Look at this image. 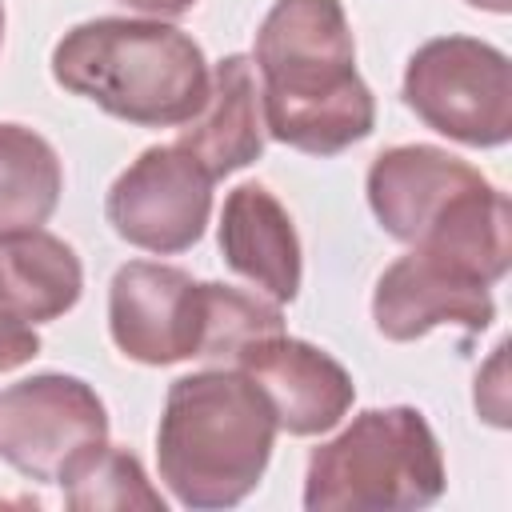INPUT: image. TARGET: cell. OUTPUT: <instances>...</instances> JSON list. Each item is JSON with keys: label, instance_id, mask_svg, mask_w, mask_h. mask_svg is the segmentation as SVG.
Masks as SVG:
<instances>
[{"label": "cell", "instance_id": "6da1fadb", "mask_svg": "<svg viewBox=\"0 0 512 512\" xmlns=\"http://www.w3.org/2000/svg\"><path fill=\"white\" fill-rule=\"evenodd\" d=\"M264 132L308 156H340L376 128L372 88L340 0H276L256 32Z\"/></svg>", "mask_w": 512, "mask_h": 512}, {"label": "cell", "instance_id": "7a4b0ae2", "mask_svg": "<svg viewBox=\"0 0 512 512\" xmlns=\"http://www.w3.org/2000/svg\"><path fill=\"white\" fill-rule=\"evenodd\" d=\"M276 416L240 368H204L168 384L156 424V468L168 492L196 512L240 504L256 492L272 444Z\"/></svg>", "mask_w": 512, "mask_h": 512}, {"label": "cell", "instance_id": "3957f363", "mask_svg": "<svg viewBox=\"0 0 512 512\" xmlns=\"http://www.w3.org/2000/svg\"><path fill=\"white\" fill-rule=\"evenodd\" d=\"M52 80L124 124L180 128L204 108L212 68L176 24L100 16L56 40Z\"/></svg>", "mask_w": 512, "mask_h": 512}, {"label": "cell", "instance_id": "277c9868", "mask_svg": "<svg viewBox=\"0 0 512 512\" xmlns=\"http://www.w3.org/2000/svg\"><path fill=\"white\" fill-rule=\"evenodd\" d=\"M448 472L432 424L412 404L368 408L308 456V512H412L444 496Z\"/></svg>", "mask_w": 512, "mask_h": 512}, {"label": "cell", "instance_id": "5b68a950", "mask_svg": "<svg viewBox=\"0 0 512 512\" xmlns=\"http://www.w3.org/2000/svg\"><path fill=\"white\" fill-rule=\"evenodd\" d=\"M404 104L456 144L504 148L512 140L508 56L476 36H436L408 56Z\"/></svg>", "mask_w": 512, "mask_h": 512}, {"label": "cell", "instance_id": "8992f818", "mask_svg": "<svg viewBox=\"0 0 512 512\" xmlns=\"http://www.w3.org/2000/svg\"><path fill=\"white\" fill-rule=\"evenodd\" d=\"M108 444V408L68 372H36L0 392V460L40 484H64Z\"/></svg>", "mask_w": 512, "mask_h": 512}, {"label": "cell", "instance_id": "52a82bcc", "mask_svg": "<svg viewBox=\"0 0 512 512\" xmlns=\"http://www.w3.org/2000/svg\"><path fill=\"white\" fill-rule=\"evenodd\" d=\"M212 176L180 144L144 148L108 188L104 216L132 248L176 256L188 252L212 216Z\"/></svg>", "mask_w": 512, "mask_h": 512}, {"label": "cell", "instance_id": "ba28073f", "mask_svg": "<svg viewBox=\"0 0 512 512\" xmlns=\"http://www.w3.org/2000/svg\"><path fill=\"white\" fill-rule=\"evenodd\" d=\"M112 344L148 368L200 360L204 340V280L184 268L128 260L108 284Z\"/></svg>", "mask_w": 512, "mask_h": 512}, {"label": "cell", "instance_id": "9c48e42d", "mask_svg": "<svg viewBox=\"0 0 512 512\" xmlns=\"http://www.w3.org/2000/svg\"><path fill=\"white\" fill-rule=\"evenodd\" d=\"M368 208L400 244H420L456 220L492 184L460 156L432 144H396L368 168Z\"/></svg>", "mask_w": 512, "mask_h": 512}, {"label": "cell", "instance_id": "30bf717a", "mask_svg": "<svg viewBox=\"0 0 512 512\" xmlns=\"http://www.w3.org/2000/svg\"><path fill=\"white\" fill-rule=\"evenodd\" d=\"M232 368H240L260 388L276 428L288 436L332 432L356 400V384L336 356L284 332L244 344Z\"/></svg>", "mask_w": 512, "mask_h": 512}, {"label": "cell", "instance_id": "8fae6325", "mask_svg": "<svg viewBox=\"0 0 512 512\" xmlns=\"http://www.w3.org/2000/svg\"><path fill=\"white\" fill-rule=\"evenodd\" d=\"M372 320L384 340L408 344L432 328L484 332L496 320V304L488 284L412 248L380 272L372 292Z\"/></svg>", "mask_w": 512, "mask_h": 512}, {"label": "cell", "instance_id": "7c38bea8", "mask_svg": "<svg viewBox=\"0 0 512 512\" xmlns=\"http://www.w3.org/2000/svg\"><path fill=\"white\" fill-rule=\"evenodd\" d=\"M220 256L256 292L292 304L300 292V236L288 208L264 184H240L224 196Z\"/></svg>", "mask_w": 512, "mask_h": 512}, {"label": "cell", "instance_id": "4fadbf2b", "mask_svg": "<svg viewBox=\"0 0 512 512\" xmlns=\"http://www.w3.org/2000/svg\"><path fill=\"white\" fill-rule=\"evenodd\" d=\"M264 108L248 56H224L212 68L204 108L180 124V148H188L212 180H224L264 156Z\"/></svg>", "mask_w": 512, "mask_h": 512}, {"label": "cell", "instance_id": "5bb4252c", "mask_svg": "<svg viewBox=\"0 0 512 512\" xmlns=\"http://www.w3.org/2000/svg\"><path fill=\"white\" fill-rule=\"evenodd\" d=\"M84 292V268L68 240L44 228L0 236V308L28 324L60 320Z\"/></svg>", "mask_w": 512, "mask_h": 512}, {"label": "cell", "instance_id": "9a60e30c", "mask_svg": "<svg viewBox=\"0 0 512 512\" xmlns=\"http://www.w3.org/2000/svg\"><path fill=\"white\" fill-rule=\"evenodd\" d=\"M60 192L64 168L56 148L24 124H0V236L48 224Z\"/></svg>", "mask_w": 512, "mask_h": 512}, {"label": "cell", "instance_id": "2e32d148", "mask_svg": "<svg viewBox=\"0 0 512 512\" xmlns=\"http://www.w3.org/2000/svg\"><path fill=\"white\" fill-rule=\"evenodd\" d=\"M284 332V312L276 300H260L256 292H240L232 284L204 280V340L200 360H212L220 368H232L240 348Z\"/></svg>", "mask_w": 512, "mask_h": 512}, {"label": "cell", "instance_id": "e0dca14e", "mask_svg": "<svg viewBox=\"0 0 512 512\" xmlns=\"http://www.w3.org/2000/svg\"><path fill=\"white\" fill-rule=\"evenodd\" d=\"M60 488H64V504L72 512H104V508H116V512L120 508L164 512V496L144 476V464L132 452L112 448V444L92 452Z\"/></svg>", "mask_w": 512, "mask_h": 512}, {"label": "cell", "instance_id": "ac0fdd59", "mask_svg": "<svg viewBox=\"0 0 512 512\" xmlns=\"http://www.w3.org/2000/svg\"><path fill=\"white\" fill-rule=\"evenodd\" d=\"M40 356V336L28 320L0 308V372H16Z\"/></svg>", "mask_w": 512, "mask_h": 512}, {"label": "cell", "instance_id": "d6986e66", "mask_svg": "<svg viewBox=\"0 0 512 512\" xmlns=\"http://www.w3.org/2000/svg\"><path fill=\"white\" fill-rule=\"evenodd\" d=\"M124 4L136 8V12H148L156 20H176V16H184V12L196 8V0H124Z\"/></svg>", "mask_w": 512, "mask_h": 512}, {"label": "cell", "instance_id": "ffe728a7", "mask_svg": "<svg viewBox=\"0 0 512 512\" xmlns=\"http://www.w3.org/2000/svg\"><path fill=\"white\" fill-rule=\"evenodd\" d=\"M472 8H484V12H496V16H504L508 8H512V0H468Z\"/></svg>", "mask_w": 512, "mask_h": 512}, {"label": "cell", "instance_id": "44dd1931", "mask_svg": "<svg viewBox=\"0 0 512 512\" xmlns=\"http://www.w3.org/2000/svg\"><path fill=\"white\" fill-rule=\"evenodd\" d=\"M0 44H4V4H0Z\"/></svg>", "mask_w": 512, "mask_h": 512}]
</instances>
